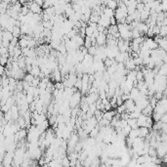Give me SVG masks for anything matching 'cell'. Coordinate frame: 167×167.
<instances>
[{
	"mask_svg": "<svg viewBox=\"0 0 167 167\" xmlns=\"http://www.w3.org/2000/svg\"><path fill=\"white\" fill-rule=\"evenodd\" d=\"M33 79H34V76H33V75H32L30 73H26L25 76V78H24V80L32 84V81H33Z\"/></svg>",
	"mask_w": 167,
	"mask_h": 167,
	"instance_id": "13",
	"label": "cell"
},
{
	"mask_svg": "<svg viewBox=\"0 0 167 167\" xmlns=\"http://www.w3.org/2000/svg\"><path fill=\"white\" fill-rule=\"evenodd\" d=\"M103 14H104L105 17H108V18H109V19H112V18H113L114 15H115V11L112 10V9H111V8L105 7V8L104 9Z\"/></svg>",
	"mask_w": 167,
	"mask_h": 167,
	"instance_id": "6",
	"label": "cell"
},
{
	"mask_svg": "<svg viewBox=\"0 0 167 167\" xmlns=\"http://www.w3.org/2000/svg\"><path fill=\"white\" fill-rule=\"evenodd\" d=\"M112 109V105L109 102L105 105V112H111Z\"/></svg>",
	"mask_w": 167,
	"mask_h": 167,
	"instance_id": "16",
	"label": "cell"
},
{
	"mask_svg": "<svg viewBox=\"0 0 167 167\" xmlns=\"http://www.w3.org/2000/svg\"><path fill=\"white\" fill-rule=\"evenodd\" d=\"M81 95L82 94H81L80 91H77V92H75V93L72 95V97L69 100V107H70V109H74V108L79 107V105H80L81 100H82Z\"/></svg>",
	"mask_w": 167,
	"mask_h": 167,
	"instance_id": "1",
	"label": "cell"
},
{
	"mask_svg": "<svg viewBox=\"0 0 167 167\" xmlns=\"http://www.w3.org/2000/svg\"><path fill=\"white\" fill-rule=\"evenodd\" d=\"M13 35H14V37L16 38H19L21 35H22V30H21V28L19 26H14V28H13V32H12Z\"/></svg>",
	"mask_w": 167,
	"mask_h": 167,
	"instance_id": "10",
	"label": "cell"
},
{
	"mask_svg": "<svg viewBox=\"0 0 167 167\" xmlns=\"http://www.w3.org/2000/svg\"><path fill=\"white\" fill-rule=\"evenodd\" d=\"M116 112L119 113V114H122V113L126 112V107H125V105H119V107H117Z\"/></svg>",
	"mask_w": 167,
	"mask_h": 167,
	"instance_id": "14",
	"label": "cell"
},
{
	"mask_svg": "<svg viewBox=\"0 0 167 167\" xmlns=\"http://www.w3.org/2000/svg\"><path fill=\"white\" fill-rule=\"evenodd\" d=\"M19 46L22 48V49L28 47V40L24 37V35H22L21 38L19 39Z\"/></svg>",
	"mask_w": 167,
	"mask_h": 167,
	"instance_id": "8",
	"label": "cell"
},
{
	"mask_svg": "<svg viewBox=\"0 0 167 167\" xmlns=\"http://www.w3.org/2000/svg\"><path fill=\"white\" fill-rule=\"evenodd\" d=\"M149 130L147 127H139L138 132H139V137L140 138H143V139H146L148 136L149 135Z\"/></svg>",
	"mask_w": 167,
	"mask_h": 167,
	"instance_id": "4",
	"label": "cell"
},
{
	"mask_svg": "<svg viewBox=\"0 0 167 167\" xmlns=\"http://www.w3.org/2000/svg\"><path fill=\"white\" fill-rule=\"evenodd\" d=\"M162 162H163V163H165V164H167V153L164 155V157L162 158Z\"/></svg>",
	"mask_w": 167,
	"mask_h": 167,
	"instance_id": "18",
	"label": "cell"
},
{
	"mask_svg": "<svg viewBox=\"0 0 167 167\" xmlns=\"http://www.w3.org/2000/svg\"><path fill=\"white\" fill-rule=\"evenodd\" d=\"M92 46V41H91V38L90 37H88L86 36L85 37V41H84V47L87 48V49H89V48H91Z\"/></svg>",
	"mask_w": 167,
	"mask_h": 167,
	"instance_id": "12",
	"label": "cell"
},
{
	"mask_svg": "<svg viewBox=\"0 0 167 167\" xmlns=\"http://www.w3.org/2000/svg\"><path fill=\"white\" fill-rule=\"evenodd\" d=\"M142 113L144 114V115L148 116V117H149V116H152V114H153V108L152 107V105H149L146 109H143Z\"/></svg>",
	"mask_w": 167,
	"mask_h": 167,
	"instance_id": "9",
	"label": "cell"
},
{
	"mask_svg": "<svg viewBox=\"0 0 167 167\" xmlns=\"http://www.w3.org/2000/svg\"><path fill=\"white\" fill-rule=\"evenodd\" d=\"M147 119H148V116L144 115L142 113V115H141L138 119H137V124L139 127H146V124H147Z\"/></svg>",
	"mask_w": 167,
	"mask_h": 167,
	"instance_id": "5",
	"label": "cell"
},
{
	"mask_svg": "<svg viewBox=\"0 0 167 167\" xmlns=\"http://www.w3.org/2000/svg\"><path fill=\"white\" fill-rule=\"evenodd\" d=\"M62 164H63L64 167H70V159L68 158V156H65L62 160Z\"/></svg>",
	"mask_w": 167,
	"mask_h": 167,
	"instance_id": "11",
	"label": "cell"
},
{
	"mask_svg": "<svg viewBox=\"0 0 167 167\" xmlns=\"http://www.w3.org/2000/svg\"><path fill=\"white\" fill-rule=\"evenodd\" d=\"M34 2L36 3L37 5L39 6V7L43 8V6H44V2H43V1H41V0H37V1H34Z\"/></svg>",
	"mask_w": 167,
	"mask_h": 167,
	"instance_id": "17",
	"label": "cell"
},
{
	"mask_svg": "<svg viewBox=\"0 0 167 167\" xmlns=\"http://www.w3.org/2000/svg\"><path fill=\"white\" fill-rule=\"evenodd\" d=\"M140 90L138 89V88H136V87H134L133 89L131 90V92H130V99L131 100H133V101H135L136 99L138 98V97L140 96Z\"/></svg>",
	"mask_w": 167,
	"mask_h": 167,
	"instance_id": "7",
	"label": "cell"
},
{
	"mask_svg": "<svg viewBox=\"0 0 167 167\" xmlns=\"http://www.w3.org/2000/svg\"><path fill=\"white\" fill-rule=\"evenodd\" d=\"M8 61H9V59L8 58H5V57H1V58H0V62H1V65H2V67H5V65H7Z\"/></svg>",
	"mask_w": 167,
	"mask_h": 167,
	"instance_id": "15",
	"label": "cell"
},
{
	"mask_svg": "<svg viewBox=\"0 0 167 167\" xmlns=\"http://www.w3.org/2000/svg\"><path fill=\"white\" fill-rule=\"evenodd\" d=\"M13 39H14V35L11 32H8V30H4L1 32V40H5L11 42Z\"/></svg>",
	"mask_w": 167,
	"mask_h": 167,
	"instance_id": "3",
	"label": "cell"
},
{
	"mask_svg": "<svg viewBox=\"0 0 167 167\" xmlns=\"http://www.w3.org/2000/svg\"><path fill=\"white\" fill-rule=\"evenodd\" d=\"M107 44V35L104 32H100V35L97 37V46H105Z\"/></svg>",
	"mask_w": 167,
	"mask_h": 167,
	"instance_id": "2",
	"label": "cell"
}]
</instances>
